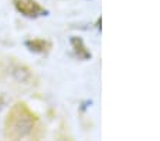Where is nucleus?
<instances>
[{
  "label": "nucleus",
  "mask_w": 160,
  "mask_h": 141,
  "mask_svg": "<svg viewBox=\"0 0 160 141\" xmlns=\"http://www.w3.org/2000/svg\"><path fill=\"white\" fill-rule=\"evenodd\" d=\"M37 118L24 103H17L9 111L6 118V138L20 140L31 137L36 128Z\"/></svg>",
  "instance_id": "f257e3e1"
},
{
  "label": "nucleus",
  "mask_w": 160,
  "mask_h": 141,
  "mask_svg": "<svg viewBox=\"0 0 160 141\" xmlns=\"http://www.w3.org/2000/svg\"><path fill=\"white\" fill-rule=\"evenodd\" d=\"M0 76L7 80H16L20 84H31V80L34 79L30 68L17 62H13L12 58L10 62L0 63Z\"/></svg>",
  "instance_id": "f03ea898"
},
{
  "label": "nucleus",
  "mask_w": 160,
  "mask_h": 141,
  "mask_svg": "<svg viewBox=\"0 0 160 141\" xmlns=\"http://www.w3.org/2000/svg\"><path fill=\"white\" fill-rule=\"evenodd\" d=\"M13 3L17 12H20L26 17H38L47 13V10L36 0H13Z\"/></svg>",
  "instance_id": "7ed1b4c3"
},
{
  "label": "nucleus",
  "mask_w": 160,
  "mask_h": 141,
  "mask_svg": "<svg viewBox=\"0 0 160 141\" xmlns=\"http://www.w3.org/2000/svg\"><path fill=\"white\" fill-rule=\"evenodd\" d=\"M27 47L31 50V52H37V53H45L48 52L51 44L48 41H45V40H30L27 41Z\"/></svg>",
  "instance_id": "20e7f679"
},
{
  "label": "nucleus",
  "mask_w": 160,
  "mask_h": 141,
  "mask_svg": "<svg viewBox=\"0 0 160 141\" xmlns=\"http://www.w3.org/2000/svg\"><path fill=\"white\" fill-rule=\"evenodd\" d=\"M3 104H4V97L2 94H0V108L3 107Z\"/></svg>",
  "instance_id": "39448f33"
}]
</instances>
